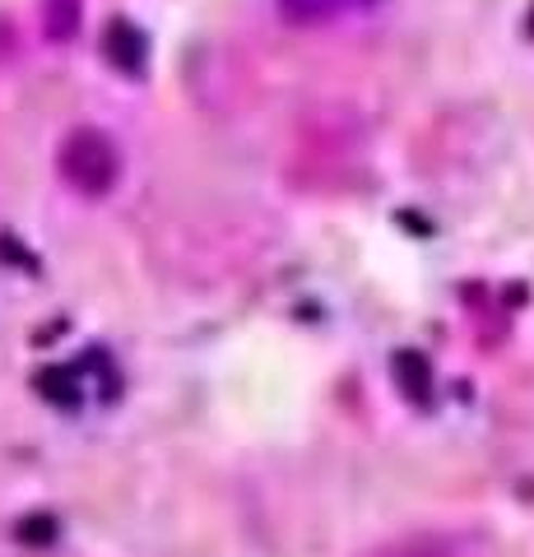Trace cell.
Listing matches in <instances>:
<instances>
[{
    "label": "cell",
    "instance_id": "cell-1",
    "mask_svg": "<svg viewBox=\"0 0 534 557\" xmlns=\"http://www.w3.org/2000/svg\"><path fill=\"white\" fill-rule=\"evenodd\" d=\"M57 168L71 190H79V196H108V190L116 186V172H122V159H116V145L108 135H102L98 126H79L61 139L57 149Z\"/></svg>",
    "mask_w": 534,
    "mask_h": 557
},
{
    "label": "cell",
    "instance_id": "cell-2",
    "mask_svg": "<svg viewBox=\"0 0 534 557\" xmlns=\"http://www.w3.org/2000/svg\"><path fill=\"white\" fill-rule=\"evenodd\" d=\"M102 57L122 70V75H140L145 57H149V42L131 20H112L108 33H102Z\"/></svg>",
    "mask_w": 534,
    "mask_h": 557
},
{
    "label": "cell",
    "instance_id": "cell-3",
    "mask_svg": "<svg viewBox=\"0 0 534 557\" xmlns=\"http://www.w3.org/2000/svg\"><path fill=\"white\" fill-rule=\"evenodd\" d=\"M376 0H280V14L288 24H325L344 10H368Z\"/></svg>",
    "mask_w": 534,
    "mask_h": 557
},
{
    "label": "cell",
    "instance_id": "cell-4",
    "mask_svg": "<svg viewBox=\"0 0 534 557\" xmlns=\"http://www.w3.org/2000/svg\"><path fill=\"white\" fill-rule=\"evenodd\" d=\"M51 534H57V520H47V516H28L20 525L24 544H51Z\"/></svg>",
    "mask_w": 534,
    "mask_h": 557
},
{
    "label": "cell",
    "instance_id": "cell-5",
    "mask_svg": "<svg viewBox=\"0 0 534 557\" xmlns=\"http://www.w3.org/2000/svg\"><path fill=\"white\" fill-rule=\"evenodd\" d=\"M382 557H433V553H423V548H390V553H382Z\"/></svg>",
    "mask_w": 534,
    "mask_h": 557
}]
</instances>
